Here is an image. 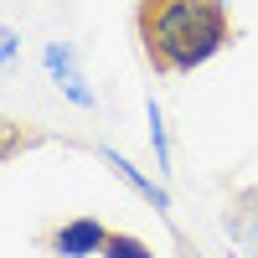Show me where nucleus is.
<instances>
[{
  "mask_svg": "<svg viewBox=\"0 0 258 258\" xmlns=\"http://www.w3.org/2000/svg\"><path fill=\"white\" fill-rule=\"evenodd\" d=\"M135 31L150 68L181 78L207 68L232 41V16L222 0H135Z\"/></svg>",
  "mask_w": 258,
  "mask_h": 258,
  "instance_id": "1",
  "label": "nucleus"
},
{
  "mask_svg": "<svg viewBox=\"0 0 258 258\" xmlns=\"http://www.w3.org/2000/svg\"><path fill=\"white\" fill-rule=\"evenodd\" d=\"M103 238H109V227L98 217H68L41 232V248L57 258H93V253H103Z\"/></svg>",
  "mask_w": 258,
  "mask_h": 258,
  "instance_id": "2",
  "label": "nucleus"
},
{
  "mask_svg": "<svg viewBox=\"0 0 258 258\" xmlns=\"http://www.w3.org/2000/svg\"><path fill=\"white\" fill-rule=\"evenodd\" d=\"M41 62H47V73L62 93H68L73 103H83V109H93V88H88V78H83L78 68V52L68 47V41H47V52H41Z\"/></svg>",
  "mask_w": 258,
  "mask_h": 258,
  "instance_id": "3",
  "label": "nucleus"
},
{
  "mask_svg": "<svg viewBox=\"0 0 258 258\" xmlns=\"http://www.w3.org/2000/svg\"><path fill=\"white\" fill-rule=\"evenodd\" d=\"M103 160H109V165H114V176H119V181H129V186H135V191H140V197H145L150 207L160 212V217H170V197H165V191H160L155 181H150V176H140V170L129 165L124 155H114V150H103Z\"/></svg>",
  "mask_w": 258,
  "mask_h": 258,
  "instance_id": "4",
  "label": "nucleus"
},
{
  "mask_svg": "<svg viewBox=\"0 0 258 258\" xmlns=\"http://www.w3.org/2000/svg\"><path fill=\"white\" fill-rule=\"evenodd\" d=\"M31 145H41V135H36L31 124H21V119H6V114H0V165L16 160L21 150H31Z\"/></svg>",
  "mask_w": 258,
  "mask_h": 258,
  "instance_id": "5",
  "label": "nucleus"
},
{
  "mask_svg": "<svg viewBox=\"0 0 258 258\" xmlns=\"http://www.w3.org/2000/svg\"><path fill=\"white\" fill-rule=\"evenodd\" d=\"M98 258H155V248H150L145 238H135V232H114V227H109Z\"/></svg>",
  "mask_w": 258,
  "mask_h": 258,
  "instance_id": "6",
  "label": "nucleus"
},
{
  "mask_svg": "<svg viewBox=\"0 0 258 258\" xmlns=\"http://www.w3.org/2000/svg\"><path fill=\"white\" fill-rule=\"evenodd\" d=\"M150 140H155V160L170 170V145H165V124H160V103H150Z\"/></svg>",
  "mask_w": 258,
  "mask_h": 258,
  "instance_id": "7",
  "label": "nucleus"
},
{
  "mask_svg": "<svg viewBox=\"0 0 258 258\" xmlns=\"http://www.w3.org/2000/svg\"><path fill=\"white\" fill-rule=\"evenodd\" d=\"M16 47H21V36H16L11 26H0V68H6V62H16Z\"/></svg>",
  "mask_w": 258,
  "mask_h": 258,
  "instance_id": "8",
  "label": "nucleus"
},
{
  "mask_svg": "<svg viewBox=\"0 0 258 258\" xmlns=\"http://www.w3.org/2000/svg\"><path fill=\"white\" fill-rule=\"evenodd\" d=\"M222 6H227V0H222Z\"/></svg>",
  "mask_w": 258,
  "mask_h": 258,
  "instance_id": "9",
  "label": "nucleus"
}]
</instances>
